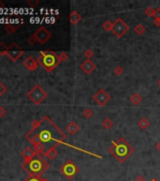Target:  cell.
Returning <instances> with one entry per match:
<instances>
[{
  "mask_svg": "<svg viewBox=\"0 0 160 181\" xmlns=\"http://www.w3.org/2000/svg\"><path fill=\"white\" fill-rule=\"evenodd\" d=\"M60 172L67 179L72 180V179H74L75 175L79 173V168L72 159H68L63 164H62V166L60 168Z\"/></svg>",
  "mask_w": 160,
  "mask_h": 181,
  "instance_id": "cell-5",
  "label": "cell"
},
{
  "mask_svg": "<svg viewBox=\"0 0 160 181\" xmlns=\"http://www.w3.org/2000/svg\"><path fill=\"white\" fill-rule=\"evenodd\" d=\"M156 149L160 152V141H158L157 144H156Z\"/></svg>",
  "mask_w": 160,
  "mask_h": 181,
  "instance_id": "cell-35",
  "label": "cell"
},
{
  "mask_svg": "<svg viewBox=\"0 0 160 181\" xmlns=\"http://www.w3.org/2000/svg\"><path fill=\"white\" fill-rule=\"evenodd\" d=\"M112 26H113V23H111L109 20L105 21L103 23V25H102V27H103V28L105 31H111V29H112Z\"/></svg>",
  "mask_w": 160,
  "mask_h": 181,
  "instance_id": "cell-23",
  "label": "cell"
},
{
  "mask_svg": "<svg viewBox=\"0 0 160 181\" xmlns=\"http://www.w3.org/2000/svg\"><path fill=\"white\" fill-rule=\"evenodd\" d=\"M6 113V111H5L4 108H0V116H3L4 114Z\"/></svg>",
  "mask_w": 160,
  "mask_h": 181,
  "instance_id": "cell-34",
  "label": "cell"
},
{
  "mask_svg": "<svg viewBox=\"0 0 160 181\" xmlns=\"http://www.w3.org/2000/svg\"><path fill=\"white\" fill-rule=\"evenodd\" d=\"M154 19H158V20H160V8L156 9V12H154Z\"/></svg>",
  "mask_w": 160,
  "mask_h": 181,
  "instance_id": "cell-28",
  "label": "cell"
},
{
  "mask_svg": "<svg viewBox=\"0 0 160 181\" xmlns=\"http://www.w3.org/2000/svg\"><path fill=\"white\" fill-rule=\"evenodd\" d=\"M6 92V87L4 86V85L0 82V96H1V95Z\"/></svg>",
  "mask_w": 160,
  "mask_h": 181,
  "instance_id": "cell-29",
  "label": "cell"
},
{
  "mask_svg": "<svg viewBox=\"0 0 160 181\" xmlns=\"http://www.w3.org/2000/svg\"><path fill=\"white\" fill-rule=\"evenodd\" d=\"M82 20V17L79 14V12H77L76 11H72L71 13H70V16H69V21L72 25H77L80 21Z\"/></svg>",
  "mask_w": 160,
  "mask_h": 181,
  "instance_id": "cell-15",
  "label": "cell"
},
{
  "mask_svg": "<svg viewBox=\"0 0 160 181\" xmlns=\"http://www.w3.org/2000/svg\"><path fill=\"white\" fill-rule=\"evenodd\" d=\"M27 96L33 103L39 105L47 97V93L40 86V85H36V86L27 93Z\"/></svg>",
  "mask_w": 160,
  "mask_h": 181,
  "instance_id": "cell-7",
  "label": "cell"
},
{
  "mask_svg": "<svg viewBox=\"0 0 160 181\" xmlns=\"http://www.w3.org/2000/svg\"><path fill=\"white\" fill-rule=\"evenodd\" d=\"M4 7V4L1 2V1H0V9H1V8H3Z\"/></svg>",
  "mask_w": 160,
  "mask_h": 181,
  "instance_id": "cell-36",
  "label": "cell"
},
{
  "mask_svg": "<svg viewBox=\"0 0 160 181\" xmlns=\"http://www.w3.org/2000/svg\"><path fill=\"white\" fill-rule=\"evenodd\" d=\"M129 29H130L129 26L123 20L122 18H117L113 23L111 32H112L118 39H121V38L123 37L125 34H126Z\"/></svg>",
  "mask_w": 160,
  "mask_h": 181,
  "instance_id": "cell-6",
  "label": "cell"
},
{
  "mask_svg": "<svg viewBox=\"0 0 160 181\" xmlns=\"http://www.w3.org/2000/svg\"><path fill=\"white\" fill-rule=\"evenodd\" d=\"M84 56L87 58V60H90L94 56V53L91 49H86L84 52Z\"/></svg>",
  "mask_w": 160,
  "mask_h": 181,
  "instance_id": "cell-26",
  "label": "cell"
},
{
  "mask_svg": "<svg viewBox=\"0 0 160 181\" xmlns=\"http://www.w3.org/2000/svg\"><path fill=\"white\" fill-rule=\"evenodd\" d=\"M42 181H49V180H47V179H45V178H42Z\"/></svg>",
  "mask_w": 160,
  "mask_h": 181,
  "instance_id": "cell-39",
  "label": "cell"
},
{
  "mask_svg": "<svg viewBox=\"0 0 160 181\" xmlns=\"http://www.w3.org/2000/svg\"><path fill=\"white\" fill-rule=\"evenodd\" d=\"M154 24L156 25V27H160V20H158V19H154Z\"/></svg>",
  "mask_w": 160,
  "mask_h": 181,
  "instance_id": "cell-33",
  "label": "cell"
},
{
  "mask_svg": "<svg viewBox=\"0 0 160 181\" xmlns=\"http://www.w3.org/2000/svg\"><path fill=\"white\" fill-rule=\"evenodd\" d=\"M80 68L86 75H90L95 70L96 65L91 60H86L81 63Z\"/></svg>",
  "mask_w": 160,
  "mask_h": 181,
  "instance_id": "cell-10",
  "label": "cell"
},
{
  "mask_svg": "<svg viewBox=\"0 0 160 181\" xmlns=\"http://www.w3.org/2000/svg\"><path fill=\"white\" fill-rule=\"evenodd\" d=\"M157 84H158V87L160 88V78H159V79H158V81H157Z\"/></svg>",
  "mask_w": 160,
  "mask_h": 181,
  "instance_id": "cell-37",
  "label": "cell"
},
{
  "mask_svg": "<svg viewBox=\"0 0 160 181\" xmlns=\"http://www.w3.org/2000/svg\"><path fill=\"white\" fill-rule=\"evenodd\" d=\"M102 126L108 130L113 126V121L111 120L110 118H105L104 120L102 121Z\"/></svg>",
  "mask_w": 160,
  "mask_h": 181,
  "instance_id": "cell-21",
  "label": "cell"
},
{
  "mask_svg": "<svg viewBox=\"0 0 160 181\" xmlns=\"http://www.w3.org/2000/svg\"><path fill=\"white\" fill-rule=\"evenodd\" d=\"M134 31L137 35H142L145 33V31H146V27H145L142 24H138L137 26H135L134 27Z\"/></svg>",
  "mask_w": 160,
  "mask_h": 181,
  "instance_id": "cell-20",
  "label": "cell"
},
{
  "mask_svg": "<svg viewBox=\"0 0 160 181\" xmlns=\"http://www.w3.org/2000/svg\"><path fill=\"white\" fill-rule=\"evenodd\" d=\"M130 102L132 103L134 106H138V105L142 102V96L138 93H135L130 96L129 98Z\"/></svg>",
  "mask_w": 160,
  "mask_h": 181,
  "instance_id": "cell-17",
  "label": "cell"
},
{
  "mask_svg": "<svg viewBox=\"0 0 160 181\" xmlns=\"http://www.w3.org/2000/svg\"><path fill=\"white\" fill-rule=\"evenodd\" d=\"M14 45V49H12V47H11H11H9V48L7 49V52H6V53H7V55H8L12 60L15 61V60H17L23 55L24 52H23L22 50L19 49L15 45Z\"/></svg>",
  "mask_w": 160,
  "mask_h": 181,
  "instance_id": "cell-11",
  "label": "cell"
},
{
  "mask_svg": "<svg viewBox=\"0 0 160 181\" xmlns=\"http://www.w3.org/2000/svg\"><path fill=\"white\" fill-rule=\"evenodd\" d=\"M114 74L116 75H118V77H120V75H122L123 73H124V71H123V67L122 66H117V67H115L114 68Z\"/></svg>",
  "mask_w": 160,
  "mask_h": 181,
  "instance_id": "cell-25",
  "label": "cell"
},
{
  "mask_svg": "<svg viewBox=\"0 0 160 181\" xmlns=\"http://www.w3.org/2000/svg\"><path fill=\"white\" fill-rule=\"evenodd\" d=\"M135 181H145V177L142 175H138V177L135 178Z\"/></svg>",
  "mask_w": 160,
  "mask_h": 181,
  "instance_id": "cell-30",
  "label": "cell"
},
{
  "mask_svg": "<svg viewBox=\"0 0 160 181\" xmlns=\"http://www.w3.org/2000/svg\"><path fill=\"white\" fill-rule=\"evenodd\" d=\"M24 65H25L28 70L34 71L38 68V61L34 60L32 57H28V58L24 61Z\"/></svg>",
  "mask_w": 160,
  "mask_h": 181,
  "instance_id": "cell-12",
  "label": "cell"
},
{
  "mask_svg": "<svg viewBox=\"0 0 160 181\" xmlns=\"http://www.w3.org/2000/svg\"><path fill=\"white\" fill-rule=\"evenodd\" d=\"M138 127L141 128L142 130H145V129H147V128L150 126V121L148 120L146 117H142V118H140L139 120H138Z\"/></svg>",
  "mask_w": 160,
  "mask_h": 181,
  "instance_id": "cell-18",
  "label": "cell"
},
{
  "mask_svg": "<svg viewBox=\"0 0 160 181\" xmlns=\"http://www.w3.org/2000/svg\"><path fill=\"white\" fill-rule=\"evenodd\" d=\"M36 155H38V154L33 149H31V148H27V149H25L22 152V157H23L24 159H25V161L30 160Z\"/></svg>",
  "mask_w": 160,
  "mask_h": 181,
  "instance_id": "cell-16",
  "label": "cell"
},
{
  "mask_svg": "<svg viewBox=\"0 0 160 181\" xmlns=\"http://www.w3.org/2000/svg\"><path fill=\"white\" fill-rule=\"evenodd\" d=\"M151 181H159V180H158L157 178H153V179H152Z\"/></svg>",
  "mask_w": 160,
  "mask_h": 181,
  "instance_id": "cell-38",
  "label": "cell"
},
{
  "mask_svg": "<svg viewBox=\"0 0 160 181\" xmlns=\"http://www.w3.org/2000/svg\"><path fill=\"white\" fill-rule=\"evenodd\" d=\"M59 145V144H55L54 146H51L49 149H48L44 154V157L45 158H47V159H51V160H53V159H55L57 157V155H59V153H57V146Z\"/></svg>",
  "mask_w": 160,
  "mask_h": 181,
  "instance_id": "cell-13",
  "label": "cell"
},
{
  "mask_svg": "<svg viewBox=\"0 0 160 181\" xmlns=\"http://www.w3.org/2000/svg\"><path fill=\"white\" fill-rule=\"evenodd\" d=\"M108 152L120 163H123L134 153L135 149L123 137H120L117 141H112V145L109 147Z\"/></svg>",
  "mask_w": 160,
  "mask_h": 181,
  "instance_id": "cell-2",
  "label": "cell"
},
{
  "mask_svg": "<svg viewBox=\"0 0 160 181\" xmlns=\"http://www.w3.org/2000/svg\"><path fill=\"white\" fill-rule=\"evenodd\" d=\"M82 115H83V117L87 118V119H90L93 116V111L90 108H85L83 112H82Z\"/></svg>",
  "mask_w": 160,
  "mask_h": 181,
  "instance_id": "cell-22",
  "label": "cell"
},
{
  "mask_svg": "<svg viewBox=\"0 0 160 181\" xmlns=\"http://www.w3.org/2000/svg\"><path fill=\"white\" fill-rule=\"evenodd\" d=\"M145 14H146L147 16L149 17H154V12H156V9H154L152 7H149L145 9Z\"/></svg>",
  "mask_w": 160,
  "mask_h": 181,
  "instance_id": "cell-24",
  "label": "cell"
},
{
  "mask_svg": "<svg viewBox=\"0 0 160 181\" xmlns=\"http://www.w3.org/2000/svg\"><path fill=\"white\" fill-rule=\"evenodd\" d=\"M27 3H28V4H29V5H30V6H31V7H35V6H36V5H37L38 3H39V2H38V1H28Z\"/></svg>",
  "mask_w": 160,
  "mask_h": 181,
  "instance_id": "cell-32",
  "label": "cell"
},
{
  "mask_svg": "<svg viewBox=\"0 0 160 181\" xmlns=\"http://www.w3.org/2000/svg\"><path fill=\"white\" fill-rule=\"evenodd\" d=\"M33 36L36 38V40L39 42H41V44H45V42L51 38V33L49 32V30L46 29L45 27H42L35 31Z\"/></svg>",
  "mask_w": 160,
  "mask_h": 181,
  "instance_id": "cell-9",
  "label": "cell"
},
{
  "mask_svg": "<svg viewBox=\"0 0 160 181\" xmlns=\"http://www.w3.org/2000/svg\"><path fill=\"white\" fill-rule=\"evenodd\" d=\"M34 145V151L36 152L38 155L40 154H44L45 153V145L42 144V142H37V144H33Z\"/></svg>",
  "mask_w": 160,
  "mask_h": 181,
  "instance_id": "cell-19",
  "label": "cell"
},
{
  "mask_svg": "<svg viewBox=\"0 0 160 181\" xmlns=\"http://www.w3.org/2000/svg\"><path fill=\"white\" fill-rule=\"evenodd\" d=\"M66 130L70 133L71 135H75L77 132L80 130V126L77 125L75 121H72L67 125L66 126Z\"/></svg>",
  "mask_w": 160,
  "mask_h": 181,
  "instance_id": "cell-14",
  "label": "cell"
},
{
  "mask_svg": "<svg viewBox=\"0 0 160 181\" xmlns=\"http://www.w3.org/2000/svg\"><path fill=\"white\" fill-rule=\"evenodd\" d=\"M93 98L97 105H99V106H101V107H104L105 105H106V103H108L110 101L111 96L106 93L105 90L101 88L94 93Z\"/></svg>",
  "mask_w": 160,
  "mask_h": 181,
  "instance_id": "cell-8",
  "label": "cell"
},
{
  "mask_svg": "<svg viewBox=\"0 0 160 181\" xmlns=\"http://www.w3.org/2000/svg\"><path fill=\"white\" fill-rule=\"evenodd\" d=\"M36 42H37V40H36V38L34 37V36H33V37H31L30 39L28 40V42H29L30 45H34V44H35Z\"/></svg>",
  "mask_w": 160,
  "mask_h": 181,
  "instance_id": "cell-31",
  "label": "cell"
},
{
  "mask_svg": "<svg viewBox=\"0 0 160 181\" xmlns=\"http://www.w3.org/2000/svg\"><path fill=\"white\" fill-rule=\"evenodd\" d=\"M38 62L40 63L47 72H52L60 61L59 60V56L52 51H43L39 57Z\"/></svg>",
  "mask_w": 160,
  "mask_h": 181,
  "instance_id": "cell-4",
  "label": "cell"
},
{
  "mask_svg": "<svg viewBox=\"0 0 160 181\" xmlns=\"http://www.w3.org/2000/svg\"><path fill=\"white\" fill-rule=\"evenodd\" d=\"M35 126L27 136L33 144L37 142L45 144L56 142L61 144L66 139V134L60 130L48 117H44L41 122L34 123Z\"/></svg>",
  "mask_w": 160,
  "mask_h": 181,
  "instance_id": "cell-1",
  "label": "cell"
},
{
  "mask_svg": "<svg viewBox=\"0 0 160 181\" xmlns=\"http://www.w3.org/2000/svg\"><path fill=\"white\" fill-rule=\"evenodd\" d=\"M68 58H69V56H68L67 53H65V52H62V53H60L59 55V60L60 61H66L68 60Z\"/></svg>",
  "mask_w": 160,
  "mask_h": 181,
  "instance_id": "cell-27",
  "label": "cell"
},
{
  "mask_svg": "<svg viewBox=\"0 0 160 181\" xmlns=\"http://www.w3.org/2000/svg\"><path fill=\"white\" fill-rule=\"evenodd\" d=\"M23 168L32 177H41V175L49 168V163L42 158L40 155H36L30 160L23 163Z\"/></svg>",
  "mask_w": 160,
  "mask_h": 181,
  "instance_id": "cell-3",
  "label": "cell"
}]
</instances>
